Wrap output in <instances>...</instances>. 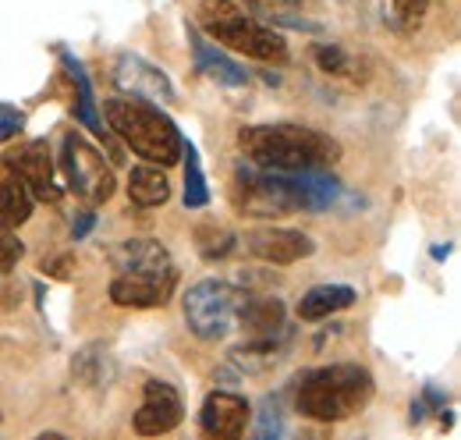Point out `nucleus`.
<instances>
[{
  "instance_id": "1",
  "label": "nucleus",
  "mask_w": 461,
  "mask_h": 440,
  "mask_svg": "<svg viewBox=\"0 0 461 440\" xmlns=\"http://www.w3.org/2000/svg\"><path fill=\"white\" fill-rule=\"evenodd\" d=\"M341 181L327 170H267L256 164L234 167L230 203L245 217H288V214H323L338 206Z\"/></svg>"
},
{
  "instance_id": "2",
  "label": "nucleus",
  "mask_w": 461,
  "mask_h": 440,
  "mask_svg": "<svg viewBox=\"0 0 461 440\" xmlns=\"http://www.w3.org/2000/svg\"><path fill=\"white\" fill-rule=\"evenodd\" d=\"M245 160L267 170H316L341 157V146L309 124H249L238 132Z\"/></svg>"
},
{
  "instance_id": "3",
  "label": "nucleus",
  "mask_w": 461,
  "mask_h": 440,
  "mask_svg": "<svg viewBox=\"0 0 461 440\" xmlns=\"http://www.w3.org/2000/svg\"><path fill=\"white\" fill-rule=\"evenodd\" d=\"M373 398V373L358 362H334L309 370L298 380L294 405L316 423H341L358 416Z\"/></svg>"
},
{
  "instance_id": "4",
  "label": "nucleus",
  "mask_w": 461,
  "mask_h": 440,
  "mask_svg": "<svg viewBox=\"0 0 461 440\" xmlns=\"http://www.w3.org/2000/svg\"><path fill=\"white\" fill-rule=\"evenodd\" d=\"M104 114H107V128L131 146V153L160 167L177 164L185 139H181L177 124L157 104L135 100V96H117V100H107Z\"/></svg>"
},
{
  "instance_id": "5",
  "label": "nucleus",
  "mask_w": 461,
  "mask_h": 440,
  "mask_svg": "<svg viewBox=\"0 0 461 440\" xmlns=\"http://www.w3.org/2000/svg\"><path fill=\"white\" fill-rule=\"evenodd\" d=\"M199 25L210 40L224 43L228 50L267 64H285L288 60V43L281 32H274L270 25L249 18L238 4L230 0H203L199 4Z\"/></svg>"
},
{
  "instance_id": "6",
  "label": "nucleus",
  "mask_w": 461,
  "mask_h": 440,
  "mask_svg": "<svg viewBox=\"0 0 461 440\" xmlns=\"http://www.w3.org/2000/svg\"><path fill=\"white\" fill-rule=\"evenodd\" d=\"M234 302H238V295H234V288L224 284V280H213V277L210 280H195L185 291V298H181L185 324H188V330L195 337L217 341L234 324Z\"/></svg>"
},
{
  "instance_id": "7",
  "label": "nucleus",
  "mask_w": 461,
  "mask_h": 440,
  "mask_svg": "<svg viewBox=\"0 0 461 440\" xmlns=\"http://www.w3.org/2000/svg\"><path fill=\"white\" fill-rule=\"evenodd\" d=\"M60 167H64V178H68L75 196L93 199V203H107L114 196L111 167L104 164V157L93 146H86L75 132H68L60 142Z\"/></svg>"
},
{
  "instance_id": "8",
  "label": "nucleus",
  "mask_w": 461,
  "mask_h": 440,
  "mask_svg": "<svg viewBox=\"0 0 461 440\" xmlns=\"http://www.w3.org/2000/svg\"><path fill=\"white\" fill-rule=\"evenodd\" d=\"M111 78H114V86L124 96L149 100V104H171L174 100V86L171 78L164 75V68H157L153 60H146L139 54H117Z\"/></svg>"
},
{
  "instance_id": "9",
  "label": "nucleus",
  "mask_w": 461,
  "mask_h": 440,
  "mask_svg": "<svg viewBox=\"0 0 461 440\" xmlns=\"http://www.w3.org/2000/svg\"><path fill=\"white\" fill-rule=\"evenodd\" d=\"M245 249L263 263L291 267L298 260H309L316 252V242L294 227H252L245 231Z\"/></svg>"
},
{
  "instance_id": "10",
  "label": "nucleus",
  "mask_w": 461,
  "mask_h": 440,
  "mask_svg": "<svg viewBox=\"0 0 461 440\" xmlns=\"http://www.w3.org/2000/svg\"><path fill=\"white\" fill-rule=\"evenodd\" d=\"M174 295V270L149 274V270H121L111 280V302L121 309H157L167 306Z\"/></svg>"
},
{
  "instance_id": "11",
  "label": "nucleus",
  "mask_w": 461,
  "mask_h": 440,
  "mask_svg": "<svg viewBox=\"0 0 461 440\" xmlns=\"http://www.w3.org/2000/svg\"><path fill=\"white\" fill-rule=\"evenodd\" d=\"M249 419H252V408H249V401H245L241 394H234V390H213V394H206V401H203V408H199V426H203V434L217 440L241 437L245 426H249Z\"/></svg>"
},
{
  "instance_id": "12",
  "label": "nucleus",
  "mask_w": 461,
  "mask_h": 440,
  "mask_svg": "<svg viewBox=\"0 0 461 440\" xmlns=\"http://www.w3.org/2000/svg\"><path fill=\"white\" fill-rule=\"evenodd\" d=\"M181 412H185V405H181L177 390L164 380H149L146 401L135 412V434L139 437H164V434L181 426Z\"/></svg>"
},
{
  "instance_id": "13",
  "label": "nucleus",
  "mask_w": 461,
  "mask_h": 440,
  "mask_svg": "<svg viewBox=\"0 0 461 440\" xmlns=\"http://www.w3.org/2000/svg\"><path fill=\"white\" fill-rule=\"evenodd\" d=\"M4 164L11 167L14 174L25 178V185L32 188V196L47 199V203H58L60 188H54V160H50V150L43 139H32L25 146H18L14 153H7Z\"/></svg>"
},
{
  "instance_id": "14",
  "label": "nucleus",
  "mask_w": 461,
  "mask_h": 440,
  "mask_svg": "<svg viewBox=\"0 0 461 440\" xmlns=\"http://www.w3.org/2000/svg\"><path fill=\"white\" fill-rule=\"evenodd\" d=\"M188 43H192V57H195V71H203L206 78L230 86V89L249 86V71L238 60H230L224 50H217V43H210V36H203L195 25H188Z\"/></svg>"
},
{
  "instance_id": "15",
  "label": "nucleus",
  "mask_w": 461,
  "mask_h": 440,
  "mask_svg": "<svg viewBox=\"0 0 461 440\" xmlns=\"http://www.w3.org/2000/svg\"><path fill=\"white\" fill-rule=\"evenodd\" d=\"M117 270H149V274H164V270H174L171 252L153 242V238H128L121 242L114 252H111Z\"/></svg>"
},
{
  "instance_id": "16",
  "label": "nucleus",
  "mask_w": 461,
  "mask_h": 440,
  "mask_svg": "<svg viewBox=\"0 0 461 440\" xmlns=\"http://www.w3.org/2000/svg\"><path fill=\"white\" fill-rule=\"evenodd\" d=\"M355 298H358V291H355L351 284H316V288H309V291L302 295L298 316H302L305 324H316V320H327V316H334V313H341V309H351Z\"/></svg>"
},
{
  "instance_id": "17",
  "label": "nucleus",
  "mask_w": 461,
  "mask_h": 440,
  "mask_svg": "<svg viewBox=\"0 0 461 440\" xmlns=\"http://www.w3.org/2000/svg\"><path fill=\"white\" fill-rule=\"evenodd\" d=\"M234 316L238 324L259 337H274L277 330L285 327V302L281 298H238L234 302Z\"/></svg>"
},
{
  "instance_id": "18",
  "label": "nucleus",
  "mask_w": 461,
  "mask_h": 440,
  "mask_svg": "<svg viewBox=\"0 0 461 440\" xmlns=\"http://www.w3.org/2000/svg\"><path fill=\"white\" fill-rule=\"evenodd\" d=\"M32 203H36V196L25 185V178L7 167V174H0V224L4 227H22L32 217Z\"/></svg>"
},
{
  "instance_id": "19",
  "label": "nucleus",
  "mask_w": 461,
  "mask_h": 440,
  "mask_svg": "<svg viewBox=\"0 0 461 440\" xmlns=\"http://www.w3.org/2000/svg\"><path fill=\"white\" fill-rule=\"evenodd\" d=\"M128 199L142 210H153V206H164L171 199V181L167 174L157 164H142L128 174Z\"/></svg>"
},
{
  "instance_id": "20",
  "label": "nucleus",
  "mask_w": 461,
  "mask_h": 440,
  "mask_svg": "<svg viewBox=\"0 0 461 440\" xmlns=\"http://www.w3.org/2000/svg\"><path fill=\"white\" fill-rule=\"evenodd\" d=\"M71 373L75 380H82L86 387H107L117 377L114 355L104 344H89L71 359Z\"/></svg>"
},
{
  "instance_id": "21",
  "label": "nucleus",
  "mask_w": 461,
  "mask_h": 440,
  "mask_svg": "<svg viewBox=\"0 0 461 440\" xmlns=\"http://www.w3.org/2000/svg\"><path fill=\"white\" fill-rule=\"evenodd\" d=\"M60 60H64V68H68V75H71V82H75V89H78V110H75V117H78L86 128H93L96 135H107V128H104L100 114H96V96H93V82H89L86 68L68 54V50H60Z\"/></svg>"
},
{
  "instance_id": "22",
  "label": "nucleus",
  "mask_w": 461,
  "mask_h": 440,
  "mask_svg": "<svg viewBox=\"0 0 461 440\" xmlns=\"http://www.w3.org/2000/svg\"><path fill=\"white\" fill-rule=\"evenodd\" d=\"M181 157L185 160V206L188 210H203L210 203V192H206V178H203V167H199V153L192 142H181Z\"/></svg>"
},
{
  "instance_id": "23",
  "label": "nucleus",
  "mask_w": 461,
  "mask_h": 440,
  "mask_svg": "<svg viewBox=\"0 0 461 440\" xmlns=\"http://www.w3.org/2000/svg\"><path fill=\"white\" fill-rule=\"evenodd\" d=\"M195 238H199V252H203V260H224L230 249H234V234H230L228 227H217V224H206V227H199L195 231Z\"/></svg>"
},
{
  "instance_id": "24",
  "label": "nucleus",
  "mask_w": 461,
  "mask_h": 440,
  "mask_svg": "<svg viewBox=\"0 0 461 440\" xmlns=\"http://www.w3.org/2000/svg\"><path fill=\"white\" fill-rule=\"evenodd\" d=\"M312 57H316L320 71H327V75H345L348 71V54L338 47V43H320Z\"/></svg>"
},
{
  "instance_id": "25",
  "label": "nucleus",
  "mask_w": 461,
  "mask_h": 440,
  "mask_svg": "<svg viewBox=\"0 0 461 440\" xmlns=\"http://www.w3.org/2000/svg\"><path fill=\"white\" fill-rule=\"evenodd\" d=\"M256 434H259L263 440L281 437V434H285V423H281V412H277V401H274V398H267V401H263V416H259Z\"/></svg>"
},
{
  "instance_id": "26",
  "label": "nucleus",
  "mask_w": 461,
  "mask_h": 440,
  "mask_svg": "<svg viewBox=\"0 0 461 440\" xmlns=\"http://www.w3.org/2000/svg\"><path fill=\"white\" fill-rule=\"evenodd\" d=\"M22 128H25V114L14 107V104H0V142L14 139Z\"/></svg>"
},
{
  "instance_id": "27",
  "label": "nucleus",
  "mask_w": 461,
  "mask_h": 440,
  "mask_svg": "<svg viewBox=\"0 0 461 440\" xmlns=\"http://www.w3.org/2000/svg\"><path fill=\"white\" fill-rule=\"evenodd\" d=\"M22 260V242L14 234H0V270H11Z\"/></svg>"
},
{
  "instance_id": "28",
  "label": "nucleus",
  "mask_w": 461,
  "mask_h": 440,
  "mask_svg": "<svg viewBox=\"0 0 461 440\" xmlns=\"http://www.w3.org/2000/svg\"><path fill=\"white\" fill-rule=\"evenodd\" d=\"M391 4H394V14L404 18V22H419L426 14V7H429V0H391Z\"/></svg>"
},
{
  "instance_id": "29",
  "label": "nucleus",
  "mask_w": 461,
  "mask_h": 440,
  "mask_svg": "<svg viewBox=\"0 0 461 440\" xmlns=\"http://www.w3.org/2000/svg\"><path fill=\"white\" fill-rule=\"evenodd\" d=\"M93 224H96V217H93V214H78V220L71 224V238H75V242H82V238L93 231Z\"/></svg>"
},
{
  "instance_id": "30",
  "label": "nucleus",
  "mask_w": 461,
  "mask_h": 440,
  "mask_svg": "<svg viewBox=\"0 0 461 440\" xmlns=\"http://www.w3.org/2000/svg\"><path fill=\"white\" fill-rule=\"evenodd\" d=\"M43 270L54 277H68L71 270V256H58V260H50V263H43Z\"/></svg>"
},
{
  "instance_id": "31",
  "label": "nucleus",
  "mask_w": 461,
  "mask_h": 440,
  "mask_svg": "<svg viewBox=\"0 0 461 440\" xmlns=\"http://www.w3.org/2000/svg\"><path fill=\"white\" fill-rule=\"evenodd\" d=\"M252 4H259V7H294L302 0H252Z\"/></svg>"
},
{
  "instance_id": "32",
  "label": "nucleus",
  "mask_w": 461,
  "mask_h": 440,
  "mask_svg": "<svg viewBox=\"0 0 461 440\" xmlns=\"http://www.w3.org/2000/svg\"><path fill=\"white\" fill-rule=\"evenodd\" d=\"M447 252H451V245H437V249H433V260H444Z\"/></svg>"
}]
</instances>
